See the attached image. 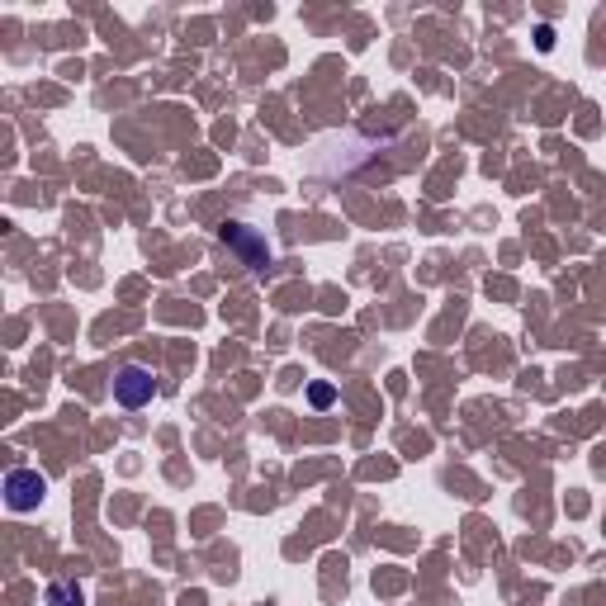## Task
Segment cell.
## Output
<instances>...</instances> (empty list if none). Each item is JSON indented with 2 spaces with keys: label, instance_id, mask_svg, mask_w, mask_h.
<instances>
[{
  "label": "cell",
  "instance_id": "7a4b0ae2",
  "mask_svg": "<svg viewBox=\"0 0 606 606\" xmlns=\"http://www.w3.org/2000/svg\"><path fill=\"white\" fill-rule=\"evenodd\" d=\"M152 393H157V379L143 365H124L114 375V403L119 408H143V403H152Z\"/></svg>",
  "mask_w": 606,
  "mask_h": 606
},
{
  "label": "cell",
  "instance_id": "6da1fadb",
  "mask_svg": "<svg viewBox=\"0 0 606 606\" xmlns=\"http://www.w3.org/2000/svg\"><path fill=\"white\" fill-rule=\"evenodd\" d=\"M43 498H48V479L38 469H10L5 474V507L10 512H34Z\"/></svg>",
  "mask_w": 606,
  "mask_h": 606
},
{
  "label": "cell",
  "instance_id": "3957f363",
  "mask_svg": "<svg viewBox=\"0 0 606 606\" xmlns=\"http://www.w3.org/2000/svg\"><path fill=\"white\" fill-rule=\"evenodd\" d=\"M48 606H81V588H72V583H53V588H48Z\"/></svg>",
  "mask_w": 606,
  "mask_h": 606
},
{
  "label": "cell",
  "instance_id": "277c9868",
  "mask_svg": "<svg viewBox=\"0 0 606 606\" xmlns=\"http://www.w3.org/2000/svg\"><path fill=\"white\" fill-rule=\"evenodd\" d=\"M308 398H313L318 408H327V403H332V389H327V384H313V393H308Z\"/></svg>",
  "mask_w": 606,
  "mask_h": 606
}]
</instances>
